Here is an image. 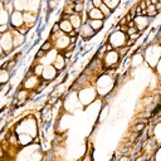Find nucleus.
I'll return each instance as SVG.
<instances>
[{"mask_svg":"<svg viewBox=\"0 0 161 161\" xmlns=\"http://www.w3.org/2000/svg\"><path fill=\"white\" fill-rule=\"evenodd\" d=\"M125 40H127L126 39V34L123 33V31H121V30H113L112 33H111V36H109V43L113 45V48H121V47H123V45H126V42Z\"/></svg>","mask_w":161,"mask_h":161,"instance_id":"f257e3e1","label":"nucleus"},{"mask_svg":"<svg viewBox=\"0 0 161 161\" xmlns=\"http://www.w3.org/2000/svg\"><path fill=\"white\" fill-rule=\"evenodd\" d=\"M9 20H10L9 24L11 26V29H19L20 26H23L25 24V21H24V14L20 10H14L10 14Z\"/></svg>","mask_w":161,"mask_h":161,"instance_id":"f03ea898","label":"nucleus"},{"mask_svg":"<svg viewBox=\"0 0 161 161\" xmlns=\"http://www.w3.org/2000/svg\"><path fill=\"white\" fill-rule=\"evenodd\" d=\"M119 60V55L117 50H111V52H106L104 57H103V65L107 68H113L116 67V64Z\"/></svg>","mask_w":161,"mask_h":161,"instance_id":"7ed1b4c3","label":"nucleus"},{"mask_svg":"<svg viewBox=\"0 0 161 161\" xmlns=\"http://www.w3.org/2000/svg\"><path fill=\"white\" fill-rule=\"evenodd\" d=\"M96 30L89 25V23L87 21V20H84L83 21V24L80 25V28L78 29V34L82 36V39H84V40H88V39H91V38H93L94 35H96Z\"/></svg>","mask_w":161,"mask_h":161,"instance_id":"20e7f679","label":"nucleus"},{"mask_svg":"<svg viewBox=\"0 0 161 161\" xmlns=\"http://www.w3.org/2000/svg\"><path fill=\"white\" fill-rule=\"evenodd\" d=\"M96 97V93L92 88H82L79 92V102L83 104L91 103Z\"/></svg>","mask_w":161,"mask_h":161,"instance_id":"39448f33","label":"nucleus"},{"mask_svg":"<svg viewBox=\"0 0 161 161\" xmlns=\"http://www.w3.org/2000/svg\"><path fill=\"white\" fill-rule=\"evenodd\" d=\"M58 72H59V70H58L53 64H48L47 67H44V70H43L42 77H43V79H44V80L50 82V80H53V79H55V78H57Z\"/></svg>","mask_w":161,"mask_h":161,"instance_id":"423d86ee","label":"nucleus"},{"mask_svg":"<svg viewBox=\"0 0 161 161\" xmlns=\"http://www.w3.org/2000/svg\"><path fill=\"white\" fill-rule=\"evenodd\" d=\"M133 21H135V25L137 28V30L141 33L142 30H145L148 25H150V18L148 16H143V15H138V16H135L133 18Z\"/></svg>","mask_w":161,"mask_h":161,"instance_id":"0eeeda50","label":"nucleus"},{"mask_svg":"<svg viewBox=\"0 0 161 161\" xmlns=\"http://www.w3.org/2000/svg\"><path fill=\"white\" fill-rule=\"evenodd\" d=\"M87 16L88 19H96V20H103L106 19L99 8H92L91 10H87Z\"/></svg>","mask_w":161,"mask_h":161,"instance_id":"6e6552de","label":"nucleus"},{"mask_svg":"<svg viewBox=\"0 0 161 161\" xmlns=\"http://www.w3.org/2000/svg\"><path fill=\"white\" fill-rule=\"evenodd\" d=\"M67 60V58L63 55V53H60V54H57V57H55V59L53 60V65L60 72V70H63V68L65 67V62Z\"/></svg>","mask_w":161,"mask_h":161,"instance_id":"1a4fd4ad","label":"nucleus"},{"mask_svg":"<svg viewBox=\"0 0 161 161\" xmlns=\"http://www.w3.org/2000/svg\"><path fill=\"white\" fill-rule=\"evenodd\" d=\"M69 20H70V23H72V25H73V28L78 31V29L80 28V25L83 24V20H82V14H78V13H74V14H72L70 16H69Z\"/></svg>","mask_w":161,"mask_h":161,"instance_id":"9d476101","label":"nucleus"},{"mask_svg":"<svg viewBox=\"0 0 161 161\" xmlns=\"http://www.w3.org/2000/svg\"><path fill=\"white\" fill-rule=\"evenodd\" d=\"M59 26H60V30H62L64 34H67V35H68L70 31L74 30V28H73V25H72V23H70L69 19H63V20H60V21H59Z\"/></svg>","mask_w":161,"mask_h":161,"instance_id":"9b49d317","label":"nucleus"},{"mask_svg":"<svg viewBox=\"0 0 161 161\" xmlns=\"http://www.w3.org/2000/svg\"><path fill=\"white\" fill-rule=\"evenodd\" d=\"M18 141H19L20 147H24V146H28L29 143L33 142V136H30L29 133H19Z\"/></svg>","mask_w":161,"mask_h":161,"instance_id":"f8f14e48","label":"nucleus"},{"mask_svg":"<svg viewBox=\"0 0 161 161\" xmlns=\"http://www.w3.org/2000/svg\"><path fill=\"white\" fill-rule=\"evenodd\" d=\"M142 60H143V54H141L140 52H137V53H135V54L132 55V59H131V67H133V68H136V67H138V65H141V63H142Z\"/></svg>","mask_w":161,"mask_h":161,"instance_id":"ddd939ff","label":"nucleus"},{"mask_svg":"<svg viewBox=\"0 0 161 161\" xmlns=\"http://www.w3.org/2000/svg\"><path fill=\"white\" fill-rule=\"evenodd\" d=\"M145 128H146V122H143V121H141V119H137V121H136V123L133 125V127H132V131H131V132L141 133Z\"/></svg>","mask_w":161,"mask_h":161,"instance_id":"4468645a","label":"nucleus"},{"mask_svg":"<svg viewBox=\"0 0 161 161\" xmlns=\"http://www.w3.org/2000/svg\"><path fill=\"white\" fill-rule=\"evenodd\" d=\"M87 21L89 23V25L96 30L98 31L102 26H103V20H96V19H87Z\"/></svg>","mask_w":161,"mask_h":161,"instance_id":"2eb2a0df","label":"nucleus"},{"mask_svg":"<svg viewBox=\"0 0 161 161\" xmlns=\"http://www.w3.org/2000/svg\"><path fill=\"white\" fill-rule=\"evenodd\" d=\"M146 10H147V16H148V18H155V16L158 14V10L156 9V5H155V4L147 5Z\"/></svg>","mask_w":161,"mask_h":161,"instance_id":"dca6fc26","label":"nucleus"},{"mask_svg":"<svg viewBox=\"0 0 161 161\" xmlns=\"http://www.w3.org/2000/svg\"><path fill=\"white\" fill-rule=\"evenodd\" d=\"M103 3L113 11V10H116L117 8H118V5H119V3H121V0H103Z\"/></svg>","mask_w":161,"mask_h":161,"instance_id":"f3484780","label":"nucleus"},{"mask_svg":"<svg viewBox=\"0 0 161 161\" xmlns=\"http://www.w3.org/2000/svg\"><path fill=\"white\" fill-rule=\"evenodd\" d=\"M1 84H6L10 80V72L8 69H1Z\"/></svg>","mask_w":161,"mask_h":161,"instance_id":"a211bd4d","label":"nucleus"},{"mask_svg":"<svg viewBox=\"0 0 161 161\" xmlns=\"http://www.w3.org/2000/svg\"><path fill=\"white\" fill-rule=\"evenodd\" d=\"M99 10H101V11H102V14L104 15V18H108V16L111 15V13H112V10H111V9H109L104 3L99 6Z\"/></svg>","mask_w":161,"mask_h":161,"instance_id":"6ab92c4d","label":"nucleus"},{"mask_svg":"<svg viewBox=\"0 0 161 161\" xmlns=\"http://www.w3.org/2000/svg\"><path fill=\"white\" fill-rule=\"evenodd\" d=\"M43 70H44V67H43L40 63L35 64V67L33 68V73H34L35 75H38V77H42V74H43Z\"/></svg>","mask_w":161,"mask_h":161,"instance_id":"aec40b11","label":"nucleus"},{"mask_svg":"<svg viewBox=\"0 0 161 161\" xmlns=\"http://www.w3.org/2000/svg\"><path fill=\"white\" fill-rule=\"evenodd\" d=\"M52 47H53V43H52V40H45L42 45H40V49L42 50H44L45 53H48L50 49H52Z\"/></svg>","mask_w":161,"mask_h":161,"instance_id":"412c9836","label":"nucleus"},{"mask_svg":"<svg viewBox=\"0 0 161 161\" xmlns=\"http://www.w3.org/2000/svg\"><path fill=\"white\" fill-rule=\"evenodd\" d=\"M83 10H84V3H74V13L82 14Z\"/></svg>","mask_w":161,"mask_h":161,"instance_id":"4be33fe9","label":"nucleus"},{"mask_svg":"<svg viewBox=\"0 0 161 161\" xmlns=\"http://www.w3.org/2000/svg\"><path fill=\"white\" fill-rule=\"evenodd\" d=\"M45 54H47V53H45L44 50H42V49H39V50L36 52V54H35V60H38L39 58H43V57H44Z\"/></svg>","mask_w":161,"mask_h":161,"instance_id":"5701e85b","label":"nucleus"},{"mask_svg":"<svg viewBox=\"0 0 161 161\" xmlns=\"http://www.w3.org/2000/svg\"><path fill=\"white\" fill-rule=\"evenodd\" d=\"M93 4V8H99L103 4V0H91Z\"/></svg>","mask_w":161,"mask_h":161,"instance_id":"b1692460","label":"nucleus"}]
</instances>
